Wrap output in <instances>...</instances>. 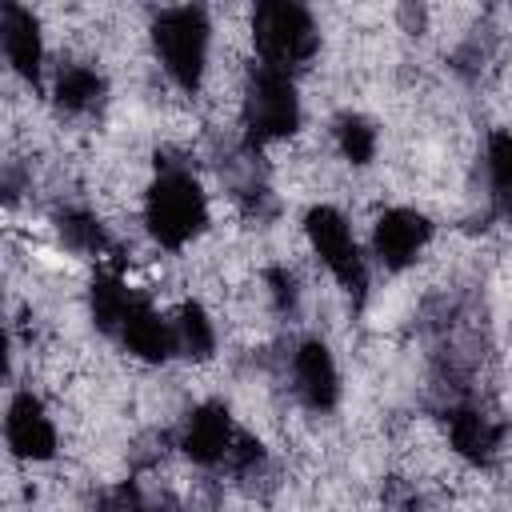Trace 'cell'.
Segmentation results:
<instances>
[{
  "label": "cell",
  "instance_id": "1",
  "mask_svg": "<svg viewBox=\"0 0 512 512\" xmlns=\"http://www.w3.org/2000/svg\"><path fill=\"white\" fill-rule=\"evenodd\" d=\"M144 220L148 232L164 244V248H180L188 244L204 224H208V204L200 184L188 172H164L144 200Z\"/></svg>",
  "mask_w": 512,
  "mask_h": 512
},
{
  "label": "cell",
  "instance_id": "2",
  "mask_svg": "<svg viewBox=\"0 0 512 512\" xmlns=\"http://www.w3.org/2000/svg\"><path fill=\"white\" fill-rule=\"evenodd\" d=\"M252 40L256 52L264 56V68L288 72L316 52V24L300 4L288 0H268L252 12Z\"/></svg>",
  "mask_w": 512,
  "mask_h": 512
},
{
  "label": "cell",
  "instance_id": "3",
  "mask_svg": "<svg viewBox=\"0 0 512 512\" xmlns=\"http://www.w3.org/2000/svg\"><path fill=\"white\" fill-rule=\"evenodd\" d=\"M156 52L168 68V76L184 88L196 92L204 76V56H208V16L204 8H168L152 24Z\"/></svg>",
  "mask_w": 512,
  "mask_h": 512
},
{
  "label": "cell",
  "instance_id": "4",
  "mask_svg": "<svg viewBox=\"0 0 512 512\" xmlns=\"http://www.w3.org/2000/svg\"><path fill=\"white\" fill-rule=\"evenodd\" d=\"M244 120L252 140H280L292 136L300 124V104H296V88L288 72L276 68H260L252 76L248 88V104H244Z\"/></svg>",
  "mask_w": 512,
  "mask_h": 512
},
{
  "label": "cell",
  "instance_id": "5",
  "mask_svg": "<svg viewBox=\"0 0 512 512\" xmlns=\"http://www.w3.org/2000/svg\"><path fill=\"white\" fill-rule=\"evenodd\" d=\"M304 232H308L316 256L328 264V272L360 300L368 276H364V260H360V248H356V240H352L348 220H344L336 208L320 204V208H312V212L304 216Z\"/></svg>",
  "mask_w": 512,
  "mask_h": 512
},
{
  "label": "cell",
  "instance_id": "6",
  "mask_svg": "<svg viewBox=\"0 0 512 512\" xmlns=\"http://www.w3.org/2000/svg\"><path fill=\"white\" fill-rule=\"evenodd\" d=\"M4 436L8 448L20 460H48L56 452V428L44 416V404L32 392H16L8 404V420H4Z\"/></svg>",
  "mask_w": 512,
  "mask_h": 512
},
{
  "label": "cell",
  "instance_id": "7",
  "mask_svg": "<svg viewBox=\"0 0 512 512\" xmlns=\"http://www.w3.org/2000/svg\"><path fill=\"white\" fill-rule=\"evenodd\" d=\"M428 236H432V224L420 212H412V208H388L376 220L372 244H376V256L384 260V268H408L416 260V252L428 244Z\"/></svg>",
  "mask_w": 512,
  "mask_h": 512
},
{
  "label": "cell",
  "instance_id": "8",
  "mask_svg": "<svg viewBox=\"0 0 512 512\" xmlns=\"http://www.w3.org/2000/svg\"><path fill=\"white\" fill-rule=\"evenodd\" d=\"M232 452V420L224 404H200L184 428V456L196 464H216Z\"/></svg>",
  "mask_w": 512,
  "mask_h": 512
},
{
  "label": "cell",
  "instance_id": "9",
  "mask_svg": "<svg viewBox=\"0 0 512 512\" xmlns=\"http://www.w3.org/2000/svg\"><path fill=\"white\" fill-rule=\"evenodd\" d=\"M0 32H4V56L8 64L24 76V80H36L40 76V60H44V44H40V24L28 8L20 4H4V16H0Z\"/></svg>",
  "mask_w": 512,
  "mask_h": 512
},
{
  "label": "cell",
  "instance_id": "10",
  "mask_svg": "<svg viewBox=\"0 0 512 512\" xmlns=\"http://www.w3.org/2000/svg\"><path fill=\"white\" fill-rule=\"evenodd\" d=\"M292 368H296V388H300V396H304L308 408H332V404H336V396H340V380H336L332 352H328L320 340L300 344Z\"/></svg>",
  "mask_w": 512,
  "mask_h": 512
},
{
  "label": "cell",
  "instance_id": "11",
  "mask_svg": "<svg viewBox=\"0 0 512 512\" xmlns=\"http://www.w3.org/2000/svg\"><path fill=\"white\" fill-rule=\"evenodd\" d=\"M120 340L128 344V352H136L140 360H164L176 344V336L168 332V324L156 316V308L148 300H132L124 324H120Z\"/></svg>",
  "mask_w": 512,
  "mask_h": 512
},
{
  "label": "cell",
  "instance_id": "12",
  "mask_svg": "<svg viewBox=\"0 0 512 512\" xmlns=\"http://www.w3.org/2000/svg\"><path fill=\"white\" fill-rule=\"evenodd\" d=\"M448 436H452V448H456L464 460H472V464H488L492 452H496V444H500V428H496L488 416L472 412V408L452 412Z\"/></svg>",
  "mask_w": 512,
  "mask_h": 512
},
{
  "label": "cell",
  "instance_id": "13",
  "mask_svg": "<svg viewBox=\"0 0 512 512\" xmlns=\"http://www.w3.org/2000/svg\"><path fill=\"white\" fill-rule=\"evenodd\" d=\"M132 300L136 296L124 288V280L116 272H96V280H92V320H96L100 332H120Z\"/></svg>",
  "mask_w": 512,
  "mask_h": 512
},
{
  "label": "cell",
  "instance_id": "14",
  "mask_svg": "<svg viewBox=\"0 0 512 512\" xmlns=\"http://www.w3.org/2000/svg\"><path fill=\"white\" fill-rule=\"evenodd\" d=\"M176 344H180V352H188L192 360H208L212 348H216L212 320H208V312H204L196 300H188V304L180 308V320H176Z\"/></svg>",
  "mask_w": 512,
  "mask_h": 512
},
{
  "label": "cell",
  "instance_id": "15",
  "mask_svg": "<svg viewBox=\"0 0 512 512\" xmlns=\"http://www.w3.org/2000/svg\"><path fill=\"white\" fill-rule=\"evenodd\" d=\"M100 92H104V80H100L92 68H84V64L64 68L60 80H56V104L68 108V112H84V108H92V104L100 100Z\"/></svg>",
  "mask_w": 512,
  "mask_h": 512
},
{
  "label": "cell",
  "instance_id": "16",
  "mask_svg": "<svg viewBox=\"0 0 512 512\" xmlns=\"http://www.w3.org/2000/svg\"><path fill=\"white\" fill-rule=\"evenodd\" d=\"M336 140H340V152L352 160V164H368L372 152H376V132L364 116H340L336 124Z\"/></svg>",
  "mask_w": 512,
  "mask_h": 512
},
{
  "label": "cell",
  "instance_id": "17",
  "mask_svg": "<svg viewBox=\"0 0 512 512\" xmlns=\"http://www.w3.org/2000/svg\"><path fill=\"white\" fill-rule=\"evenodd\" d=\"M488 172L500 200H512V132H492L488 140Z\"/></svg>",
  "mask_w": 512,
  "mask_h": 512
},
{
  "label": "cell",
  "instance_id": "18",
  "mask_svg": "<svg viewBox=\"0 0 512 512\" xmlns=\"http://www.w3.org/2000/svg\"><path fill=\"white\" fill-rule=\"evenodd\" d=\"M60 232H64V240H68L72 248H80V252H100V248H104L100 224H96L92 216H84V212H64V216H60Z\"/></svg>",
  "mask_w": 512,
  "mask_h": 512
},
{
  "label": "cell",
  "instance_id": "19",
  "mask_svg": "<svg viewBox=\"0 0 512 512\" xmlns=\"http://www.w3.org/2000/svg\"><path fill=\"white\" fill-rule=\"evenodd\" d=\"M104 508H108V512H152V508L144 504V496H140L136 484H120L116 492H108Z\"/></svg>",
  "mask_w": 512,
  "mask_h": 512
},
{
  "label": "cell",
  "instance_id": "20",
  "mask_svg": "<svg viewBox=\"0 0 512 512\" xmlns=\"http://www.w3.org/2000/svg\"><path fill=\"white\" fill-rule=\"evenodd\" d=\"M268 280H272V288H276V304H280V308H288V304L296 300V292H292V276H284L280 268H272V272H268Z\"/></svg>",
  "mask_w": 512,
  "mask_h": 512
}]
</instances>
